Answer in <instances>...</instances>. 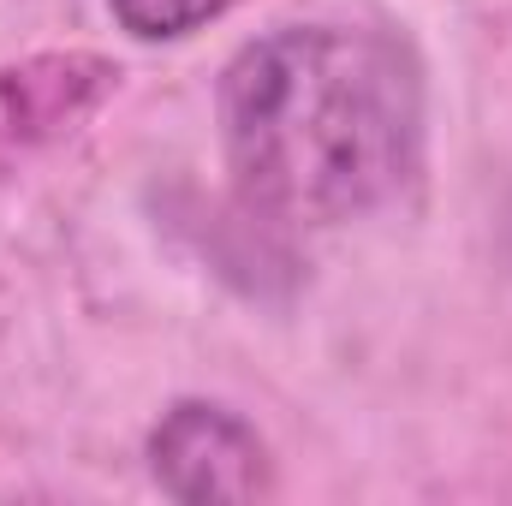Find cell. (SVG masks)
<instances>
[{
    "label": "cell",
    "mask_w": 512,
    "mask_h": 506,
    "mask_svg": "<svg viewBox=\"0 0 512 506\" xmlns=\"http://www.w3.org/2000/svg\"><path fill=\"white\" fill-rule=\"evenodd\" d=\"M114 90H120V66L84 48L0 66V173L84 131Z\"/></svg>",
    "instance_id": "3"
},
{
    "label": "cell",
    "mask_w": 512,
    "mask_h": 506,
    "mask_svg": "<svg viewBox=\"0 0 512 506\" xmlns=\"http://www.w3.org/2000/svg\"><path fill=\"white\" fill-rule=\"evenodd\" d=\"M120 30H131L137 42H173V36H191L203 30L209 18H221L233 0H108Z\"/></svg>",
    "instance_id": "4"
},
{
    "label": "cell",
    "mask_w": 512,
    "mask_h": 506,
    "mask_svg": "<svg viewBox=\"0 0 512 506\" xmlns=\"http://www.w3.org/2000/svg\"><path fill=\"white\" fill-rule=\"evenodd\" d=\"M149 471H155V483L173 501H185V506L274 495L268 447L256 441V429L245 417H233L227 405H203V399H185V405H173L155 423Z\"/></svg>",
    "instance_id": "2"
},
{
    "label": "cell",
    "mask_w": 512,
    "mask_h": 506,
    "mask_svg": "<svg viewBox=\"0 0 512 506\" xmlns=\"http://www.w3.org/2000/svg\"><path fill=\"white\" fill-rule=\"evenodd\" d=\"M227 167L274 221L334 227L387 203L423 155V78L405 42L352 24H292L221 78Z\"/></svg>",
    "instance_id": "1"
}]
</instances>
